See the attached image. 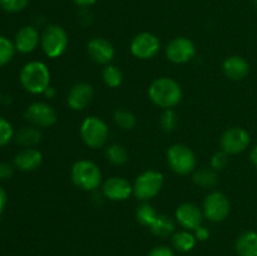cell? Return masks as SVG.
<instances>
[{
	"label": "cell",
	"mask_w": 257,
	"mask_h": 256,
	"mask_svg": "<svg viewBox=\"0 0 257 256\" xmlns=\"http://www.w3.org/2000/svg\"><path fill=\"white\" fill-rule=\"evenodd\" d=\"M148 95L157 107L171 109L182 99V88L172 78L162 77L153 80L148 89Z\"/></svg>",
	"instance_id": "6da1fadb"
},
{
	"label": "cell",
	"mask_w": 257,
	"mask_h": 256,
	"mask_svg": "<svg viewBox=\"0 0 257 256\" xmlns=\"http://www.w3.org/2000/svg\"><path fill=\"white\" fill-rule=\"evenodd\" d=\"M20 83L25 90L33 94H42L50 85V72L43 62H29L20 70Z\"/></svg>",
	"instance_id": "7a4b0ae2"
},
{
	"label": "cell",
	"mask_w": 257,
	"mask_h": 256,
	"mask_svg": "<svg viewBox=\"0 0 257 256\" xmlns=\"http://www.w3.org/2000/svg\"><path fill=\"white\" fill-rule=\"evenodd\" d=\"M72 182L83 191H94L102 183V172L94 162L79 160L70 168Z\"/></svg>",
	"instance_id": "3957f363"
},
{
	"label": "cell",
	"mask_w": 257,
	"mask_h": 256,
	"mask_svg": "<svg viewBox=\"0 0 257 256\" xmlns=\"http://www.w3.org/2000/svg\"><path fill=\"white\" fill-rule=\"evenodd\" d=\"M69 43L68 33L60 25H48L40 35V45L48 58H59L65 53Z\"/></svg>",
	"instance_id": "277c9868"
},
{
	"label": "cell",
	"mask_w": 257,
	"mask_h": 256,
	"mask_svg": "<svg viewBox=\"0 0 257 256\" xmlns=\"http://www.w3.org/2000/svg\"><path fill=\"white\" fill-rule=\"evenodd\" d=\"M80 137L90 148H100L105 145L109 135L108 125L102 118L89 115L80 124Z\"/></svg>",
	"instance_id": "5b68a950"
},
{
	"label": "cell",
	"mask_w": 257,
	"mask_h": 256,
	"mask_svg": "<svg viewBox=\"0 0 257 256\" xmlns=\"http://www.w3.org/2000/svg\"><path fill=\"white\" fill-rule=\"evenodd\" d=\"M165 177L160 171L148 170L137 176L133 183V195L141 201H148L161 192Z\"/></svg>",
	"instance_id": "8992f818"
},
{
	"label": "cell",
	"mask_w": 257,
	"mask_h": 256,
	"mask_svg": "<svg viewBox=\"0 0 257 256\" xmlns=\"http://www.w3.org/2000/svg\"><path fill=\"white\" fill-rule=\"evenodd\" d=\"M167 162L173 172L181 176H186L195 171L196 156L188 146L176 143L168 148Z\"/></svg>",
	"instance_id": "52a82bcc"
},
{
	"label": "cell",
	"mask_w": 257,
	"mask_h": 256,
	"mask_svg": "<svg viewBox=\"0 0 257 256\" xmlns=\"http://www.w3.org/2000/svg\"><path fill=\"white\" fill-rule=\"evenodd\" d=\"M203 216L211 222H222L230 215V201L225 193L213 191L206 196L202 207Z\"/></svg>",
	"instance_id": "ba28073f"
},
{
	"label": "cell",
	"mask_w": 257,
	"mask_h": 256,
	"mask_svg": "<svg viewBox=\"0 0 257 256\" xmlns=\"http://www.w3.org/2000/svg\"><path fill=\"white\" fill-rule=\"evenodd\" d=\"M250 142V133L245 128L231 127L221 136L220 146L227 155H238L248 147Z\"/></svg>",
	"instance_id": "9c48e42d"
},
{
	"label": "cell",
	"mask_w": 257,
	"mask_h": 256,
	"mask_svg": "<svg viewBox=\"0 0 257 256\" xmlns=\"http://www.w3.org/2000/svg\"><path fill=\"white\" fill-rule=\"evenodd\" d=\"M161 42L157 35L150 32H143L136 35L131 42V53L142 60L152 59L158 54Z\"/></svg>",
	"instance_id": "30bf717a"
},
{
	"label": "cell",
	"mask_w": 257,
	"mask_h": 256,
	"mask_svg": "<svg viewBox=\"0 0 257 256\" xmlns=\"http://www.w3.org/2000/svg\"><path fill=\"white\" fill-rule=\"evenodd\" d=\"M196 55V45L190 38L177 37L166 47V57L175 64H185Z\"/></svg>",
	"instance_id": "8fae6325"
},
{
	"label": "cell",
	"mask_w": 257,
	"mask_h": 256,
	"mask_svg": "<svg viewBox=\"0 0 257 256\" xmlns=\"http://www.w3.org/2000/svg\"><path fill=\"white\" fill-rule=\"evenodd\" d=\"M24 117L28 122L37 127H52L58 120V114L54 108L44 102L32 103L25 110Z\"/></svg>",
	"instance_id": "7c38bea8"
},
{
	"label": "cell",
	"mask_w": 257,
	"mask_h": 256,
	"mask_svg": "<svg viewBox=\"0 0 257 256\" xmlns=\"http://www.w3.org/2000/svg\"><path fill=\"white\" fill-rule=\"evenodd\" d=\"M176 220L185 230L195 231L202 225L203 212L195 203L185 202L176 210Z\"/></svg>",
	"instance_id": "4fadbf2b"
},
{
	"label": "cell",
	"mask_w": 257,
	"mask_h": 256,
	"mask_svg": "<svg viewBox=\"0 0 257 256\" xmlns=\"http://www.w3.org/2000/svg\"><path fill=\"white\" fill-rule=\"evenodd\" d=\"M87 50L89 57L98 64H110L115 55L114 47L112 43L105 38H93L88 42Z\"/></svg>",
	"instance_id": "5bb4252c"
},
{
	"label": "cell",
	"mask_w": 257,
	"mask_h": 256,
	"mask_svg": "<svg viewBox=\"0 0 257 256\" xmlns=\"http://www.w3.org/2000/svg\"><path fill=\"white\" fill-rule=\"evenodd\" d=\"M94 98V89L89 83H77L70 88L67 103L73 110H83L92 103Z\"/></svg>",
	"instance_id": "9a60e30c"
},
{
	"label": "cell",
	"mask_w": 257,
	"mask_h": 256,
	"mask_svg": "<svg viewBox=\"0 0 257 256\" xmlns=\"http://www.w3.org/2000/svg\"><path fill=\"white\" fill-rule=\"evenodd\" d=\"M103 195L112 201H125L133 193V185L123 177H109L102 186Z\"/></svg>",
	"instance_id": "2e32d148"
},
{
	"label": "cell",
	"mask_w": 257,
	"mask_h": 256,
	"mask_svg": "<svg viewBox=\"0 0 257 256\" xmlns=\"http://www.w3.org/2000/svg\"><path fill=\"white\" fill-rule=\"evenodd\" d=\"M40 43V34L37 30V28L32 27V25H27L18 30L17 35L14 39L15 50L23 54H28V53L34 52L35 48Z\"/></svg>",
	"instance_id": "e0dca14e"
},
{
	"label": "cell",
	"mask_w": 257,
	"mask_h": 256,
	"mask_svg": "<svg viewBox=\"0 0 257 256\" xmlns=\"http://www.w3.org/2000/svg\"><path fill=\"white\" fill-rule=\"evenodd\" d=\"M222 72L228 79L242 80L247 77L250 72V65L247 60L241 55H231L223 60Z\"/></svg>",
	"instance_id": "ac0fdd59"
},
{
	"label": "cell",
	"mask_w": 257,
	"mask_h": 256,
	"mask_svg": "<svg viewBox=\"0 0 257 256\" xmlns=\"http://www.w3.org/2000/svg\"><path fill=\"white\" fill-rule=\"evenodd\" d=\"M43 162V155L39 150L37 148H24L20 151L14 158V165L18 170L24 171V172H29V171H34L42 165Z\"/></svg>",
	"instance_id": "d6986e66"
},
{
	"label": "cell",
	"mask_w": 257,
	"mask_h": 256,
	"mask_svg": "<svg viewBox=\"0 0 257 256\" xmlns=\"http://www.w3.org/2000/svg\"><path fill=\"white\" fill-rule=\"evenodd\" d=\"M238 256H257V232L248 230L241 233L235 243Z\"/></svg>",
	"instance_id": "ffe728a7"
},
{
	"label": "cell",
	"mask_w": 257,
	"mask_h": 256,
	"mask_svg": "<svg viewBox=\"0 0 257 256\" xmlns=\"http://www.w3.org/2000/svg\"><path fill=\"white\" fill-rule=\"evenodd\" d=\"M197 238L192 231L181 230L172 235V246L180 252H188L196 246Z\"/></svg>",
	"instance_id": "44dd1931"
},
{
	"label": "cell",
	"mask_w": 257,
	"mask_h": 256,
	"mask_svg": "<svg viewBox=\"0 0 257 256\" xmlns=\"http://www.w3.org/2000/svg\"><path fill=\"white\" fill-rule=\"evenodd\" d=\"M150 230L152 231L153 235L158 236V237H168V236L175 233L176 225L170 216L158 213L157 218H156L155 222L151 225Z\"/></svg>",
	"instance_id": "7402d4cb"
},
{
	"label": "cell",
	"mask_w": 257,
	"mask_h": 256,
	"mask_svg": "<svg viewBox=\"0 0 257 256\" xmlns=\"http://www.w3.org/2000/svg\"><path fill=\"white\" fill-rule=\"evenodd\" d=\"M15 141L25 148H33L42 141V133L35 127H24L18 131Z\"/></svg>",
	"instance_id": "603a6c76"
},
{
	"label": "cell",
	"mask_w": 257,
	"mask_h": 256,
	"mask_svg": "<svg viewBox=\"0 0 257 256\" xmlns=\"http://www.w3.org/2000/svg\"><path fill=\"white\" fill-rule=\"evenodd\" d=\"M193 182L205 188H212L218 183V176L212 168H202L193 173Z\"/></svg>",
	"instance_id": "cb8c5ba5"
},
{
	"label": "cell",
	"mask_w": 257,
	"mask_h": 256,
	"mask_svg": "<svg viewBox=\"0 0 257 256\" xmlns=\"http://www.w3.org/2000/svg\"><path fill=\"white\" fill-rule=\"evenodd\" d=\"M158 212L156 211V208L152 205H150L148 202H143L142 205H140L136 210V218H137L138 222L142 226L150 228L151 225L155 222V220L157 218Z\"/></svg>",
	"instance_id": "d4e9b609"
},
{
	"label": "cell",
	"mask_w": 257,
	"mask_h": 256,
	"mask_svg": "<svg viewBox=\"0 0 257 256\" xmlns=\"http://www.w3.org/2000/svg\"><path fill=\"white\" fill-rule=\"evenodd\" d=\"M102 78L104 84L109 88L119 87L123 82L122 70L114 64H107L103 68Z\"/></svg>",
	"instance_id": "484cf974"
},
{
	"label": "cell",
	"mask_w": 257,
	"mask_h": 256,
	"mask_svg": "<svg viewBox=\"0 0 257 256\" xmlns=\"http://www.w3.org/2000/svg\"><path fill=\"white\" fill-rule=\"evenodd\" d=\"M105 155H107L108 161L110 163L117 166L124 165L128 158H130L127 150L122 145H118V143H113V145L108 146L107 150H105Z\"/></svg>",
	"instance_id": "4316f807"
},
{
	"label": "cell",
	"mask_w": 257,
	"mask_h": 256,
	"mask_svg": "<svg viewBox=\"0 0 257 256\" xmlns=\"http://www.w3.org/2000/svg\"><path fill=\"white\" fill-rule=\"evenodd\" d=\"M113 119H114V123L118 127L124 131L133 130L136 127V123H137L136 115L127 109L115 110L114 114H113Z\"/></svg>",
	"instance_id": "83f0119b"
},
{
	"label": "cell",
	"mask_w": 257,
	"mask_h": 256,
	"mask_svg": "<svg viewBox=\"0 0 257 256\" xmlns=\"http://www.w3.org/2000/svg\"><path fill=\"white\" fill-rule=\"evenodd\" d=\"M15 45L4 35H0V67L8 64L14 58Z\"/></svg>",
	"instance_id": "f1b7e54d"
},
{
	"label": "cell",
	"mask_w": 257,
	"mask_h": 256,
	"mask_svg": "<svg viewBox=\"0 0 257 256\" xmlns=\"http://www.w3.org/2000/svg\"><path fill=\"white\" fill-rule=\"evenodd\" d=\"M178 123V117L176 114L175 110L171 108V109H165V112L161 115V125H162L163 130L166 132H172L175 131V128L177 127Z\"/></svg>",
	"instance_id": "f546056e"
},
{
	"label": "cell",
	"mask_w": 257,
	"mask_h": 256,
	"mask_svg": "<svg viewBox=\"0 0 257 256\" xmlns=\"http://www.w3.org/2000/svg\"><path fill=\"white\" fill-rule=\"evenodd\" d=\"M30 0H0V7L8 13H19L29 5Z\"/></svg>",
	"instance_id": "4dcf8cb0"
},
{
	"label": "cell",
	"mask_w": 257,
	"mask_h": 256,
	"mask_svg": "<svg viewBox=\"0 0 257 256\" xmlns=\"http://www.w3.org/2000/svg\"><path fill=\"white\" fill-rule=\"evenodd\" d=\"M14 136V130L9 120L0 117V147L8 145Z\"/></svg>",
	"instance_id": "1f68e13d"
},
{
	"label": "cell",
	"mask_w": 257,
	"mask_h": 256,
	"mask_svg": "<svg viewBox=\"0 0 257 256\" xmlns=\"http://www.w3.org/2000/svg\"><path fill=\"white\" fill-rule=\"evenodd\" d=\"M211 168L215 171L223 170V168L227 166L228 163V155L225 151H218V152L213 153V156L211 157Z\"/></svg>",
	"instance_id": "d6a6232c"
},
{
	"label": "cell",
	"mask_w": 257,
	"mask_h": 256,
	"mask_svg": "<svg viewBox=\"0 0 257 256\" xmlns=\"http://www.w3.org/2000/svg\"><path fill=\"white\" fill-rule=\"evenodd\" d=\"M147 256H176L175 252L168 246H157V247L152 248Z\"/></svg>",
	"instance_id": "836d02e7"
},
{
	"label": "cell",
	"mask_w": 257,
	"mask_h": 256,
	"mask_svg": "<svg viewBox=\"0 0 257 256\" xmlns=\"http://www.w3.org/2000/svg\"><path fill=\"white\" fill-rule=\"evenodd\" d=\"M193 233H195L197 241H207L211 236L210 230H208L206 226H202V225H201L200 227L196 228V230L193 231Z\"/></svg>",
	"instance_id": "e575fe53"
},
{
	"label": "cell",
	"mask_w": 257,
	"mask_h": 256,
	"mask_svg": "<svg viewBox=\"0 0 257 256\" xmlns=\"http://www.w3.org/2000/svg\"><path fill=\"white\" fill-rule=\"evenodd\" d=\"M13 173H14V168L9 163H0V181L8 180V178L12 177Z\"/></svg>",
	"instance_id": "d590c367"
},
{
	"label": "cell",
	"mask_w": 257,
	"mask_h": 256,
	"mask_svg": "<svg viewBox=\"0 0 257 256\" xmlns=\"http://www.w3.org/2000/svg\"><path fill=\"white\" fill-rule=\"evenodd\" d=\"M73 2L79 8H89L93 7L97 3V0H73Z\"/></svg>",
	"instance_id": "8d00e7d4"
},
{
	"label": "cell",
	"mask_w": 257,
	"mask_h": 256,
	"mask_svg": "<svg viewBox=\"0 0 257 256\" xmlns=\"http://www.w3.org/2000/svg\"><path fill=\"white\" fill-rule=\"evenodd\" d=\"M5 205H7V192H5L4 188L0 186V213L4 211Z\"/></svg>",
	"instance_id": "74e56055"
},
{
	"label": "cell",
	"mask_w": 257,
	"mask_h": 256,
	"mask_svg": "<svg viewBox=\"0 0 257 256\" xmlns=\"http://www.w3.org/2000/svg\"><path fill=\"white\" fill-rule=\"evenodd\" d=\"M250 160H251V162H252V165L255 166V167H257V145L252 148V151H251Z\"/></svg>",
	"instance_id": "f35d334b"
},
{
	"label": "cell",
	"mask_w": 257,
	"mask_h": 256,
	"mask_svg": "<svg viewBox=\"0 0 257 256\" xmlns=\"http://www.w3.org/2000/svg\"><path fill=\"white\" fill-rule=\"evenodd\" d=\"M43 94H45L47 95L48 98H54L55 97V94H57V90H55V88H53V87H48L47 89H45V92L43 93Z\"/></svg>",
	"instance_id": "ab89813d"
},
{
	"label": "cell",
	"mask_w": 257,
	"mask_h": 256,
	"mask_svg": "<svg viewBox=\"0 0 257 256\" xmlns=\"http://www.w3.org/2000/svg\"><path fill=\"white\" fill-rule=\"evenodd\" d=\"M253 4H255V7L257 8V0H253Z\"/></svg>",
	"instance_id": "60d3db41"
},
{
	"label": "cell",
	"mask_w": 257,
	"mask_h": 256,
	"mask_svg": "<svg viewBox=\"0 0 257 256\" xmlns=\"http://www.w3.org/2000/svg\"><path fill=\"white\" fill-rule=\"evenodd\" d=\"M0 102H2V93H0Z\"/></svg>",
	"instance_id": "b9f144b4"
}]
</instances>
